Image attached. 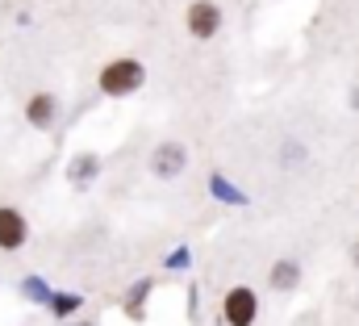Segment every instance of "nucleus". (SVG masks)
I'll use <instances>...</instances> for the list:
<instances>
[{"instance_id":"obj_1","label":"nucleus","mask_w":359,"mask_h":326,"mask_svg":"<svg viewBox=\"0 0 359 326\" xmlns=\"http://www.w3.org/2000/svg\"><path fill=\"white\" fill-rule=\"evenodd\" d=\"M100 92L104 96H130V92H138L142 84H147V67L138 63V59H109L104 67H100Z\"/></svg>"},{"instance_id":"obj_2","label":"nucleus","mask_w":359,"mask_h":326,"mask_svg":"<svg viewBox=\"0 0 359 326\" xmlns=\"http://www.w3.org/2000/svg\"><path fill=\"white\" fill-rule=\"evenodd\" d=\"M222 318H226V326H255V318H259V297H255V289H247V285L226 289V297H222Z\"/></svg>"},{"instance_id":"obj_3","label":"nucleus","mask_w":359,"mask_h":326,"mask_svg":"<svg viewBox=\"0 0 359 326\" xmlns=\"http://www.w3.org/2000/svg\"><path fill=\"white\" fill-rule=\"evenodd\" d=\"M184 25H188L192 38H213L222 30V8L213 0H192L188 13H184Z\"/></svg>"},{"instance_id":"obj_4","label":"nucleus","mask_w":359,"mask_h":326,"mask_svg":"<svg viewBox=\"0 0 359 326\" xmlns=\"http://www.w3.org/2000/svg\"><path fill=\"white\" fill-rule=\"evenodd\" d=\"M29 239V222L21 209L13 205H0V251H21Z\"/></svg>"},{"instance_id":"obj_5","label":"nucleus","mask_w":359,"mask_h":326,"mask_svg":"<svg viewBox=\"0 0 359 326\" xmlns=\"http://www.w3.org/2000/svg\"><path fill=\"white\" fill-rule=\"evenodd\" d=\"M55 109H59V100H55L50 92H34L29 105H25V122H29L34 130H50V126H55Z\"/></svg>"},{"instance_id":"obj_6","label":"nucleus","mask_w":359,"mask_h":326,"mask_svg":"<svg viewBox=\"0 0 359 326\" xmlns=\"http://www.w3.org/2000/svg\"><path fill=\"white\" fill-rule=\"evenodd\" d=\"M297 276H301V268H297L292 259H280V263L271 268V285H276V289H292Z\"/></svg>"},{"instance_id":"obj_7","label":"nucleus","mask_w":359,"mask_h":326,"mask_svg":"<svg viewBox=\"0 0 359 326\" xmlns=\"http://www.w3.org/2000/svg\"><path fill=\"white\" fill-rule=\"evenodd\" d=\"M72 310H76V297H59V301H55V314H59V318L72 314Z\"/></svg>"},{"instance_id":"obj_8","label":"nucleus","mask_w":359,"mask_h":326,"mask_svg":"<svg viewBox=\"0 0 359 326\" xmlns=\"http://www.w3.org/2000/svg\"><path fill=\"white\" fill-rule=\"evenodd\" d=\"M355 263H359V247H355Z\"/></svg>"}]
</instances>
